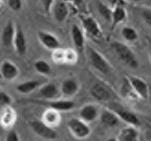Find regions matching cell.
<instances>
[{
  "label": "cell",
  "instance_id": "obj_1",
  "mask_svg": "<svg viewBox=\"0 0 151 141\" xmlns=\"http://www.w3.org/2000/svg\"><path fill=\"white\" fill-rule=\"evenodd\" d=\"M111 47L123 63H125L126 65L131 67V68H137L139 62L137 60V56L127 45L123 44L121 42H113L111 44Z\"/></svg>",
  "mask_w": 151,
  "mask_h": 141
},
{
  "label": "cell",
  "instance_id": "obj_2",
  "mask_svg": "<svg viewBox=\"0 0 151 141\" xmlns=\"http://www.w3.org/2000/svg\"><path fill=\"white\" fill-rule=\"evenodd\" d=\"M108 110L112 111L116 116H118L119 119L123 120L124 122L128 123L130 127H139L141 125V121H139V117L135 115L134 113H132L131 111L127 110L124 107L118 103H110L108 105Z\"/></svg>",
  "mask_w": 151,
  "mask_h": 141
},
{
  "label": "cell",
  "instance_id": "obj_3",
  "mask_svg": "<svg viewBox=\"0 0 151 141\" xmlns=\"http://www.w3.org/2000/svg\"><path fill=\"white\" fill-rule=\"evenodd\" d=\"M87 53H88L90 64H91L94 69H97L99 72L103 73V74H107V75L110 74L111 73L110 64L107 62V60L99 51H97L94 48L89 47Z\"/></svg>",
  "mask_w": 151,
  "mask_h": 141
},
{
  "label": "cell",
  "instance_id": "obj_4",
  "mask_svg": "<svg viewBox=\"0 0 151 141\" xmlns=\"http://www.w3.org/2000/svg\"><path fill=\"white\" fill-rule=\"evenodd\" d=\"M29 125L33 129V131L35 132L38 136H40L41 138L52 140V139H56L58 137L56 131L52 127L44 123L42 120H37V119L32 120L29 122Z\"/></svg>",
  "mask_w": 151,
  "mask_h": 141
},
{
  "label": "cell",
  "instance_id": "obj_5",
  "mask_svg": "<svg viewBox=\"0 0 151 141\" xmlns=\"http://www.w3.org/2000/svg\"><path fill=\"white\" fill-rule=\"evenodd\" d=\"M67 127L73 135L77 138H86L90 134V127L87 125L86 122L78 118H71L67 122Z\"/></svg>",
  "mask_w": 151,
  "mask_h": 141
},
{
  "label": "cell",
  "instance_id": "obj_6",
  "mask_svg": "<svg viewBox=\"0 0 151 141\" xmlns=\"http://www.w3.org/2000/svg\"><path fill=\"white\" fill-rule=\"evenodd\" d=\"M90 94L94 99L100 101L109 100L113 97V93L110 88H108L106 85L101 82H98L92 85V87L90 88Z\"/></svg>",
  "mask_w": 151,
  "mask_h": 141
},
{
  "label": "cell",
  "instance_id": "obj_7",
  "mask_svg": "<svg viewBox=\"0 0 151 141\" xmlns=\"http://www.w3.org/2000/svg\"><path fill=\"white\" fill-rule=\"evenodd\" d=\"M34 103L43 105L47 107L50 110L57 111V112H63V111H69L75 108V103L73 100H47V101H41V100H34Z\"/></svg>",
  "mask_w": 151,
  "mask_h": 141
},
{
  "label": "cell",
  "instance_id": "obj_8",
  "mask_svg": "<svg viewBox=\"0 0 151 141\" xmlns=\"http://www.w3.org/2000/svg\"><path fill=\"white\" fill-rule=\"evenodd\" d=\"M130 86H131L133 92L141 96L143 99H147L149 96V88L147 83L144 80L137 78V76H129L127 78Z\"/></svg>",
  "mask_w": 151,
  "mask_h": 141
},
{
  "label": "cell",
  "instance_id": "obj_9",
  "mask_svg": "<svg viewBox=\"0 0 151 141\" xmlns=\"http://www.w3.org/2000/svg\"><path fill=\"white\" fill-rule=\"evenodd\" d=\"M83 26L85 28V31L92 37L93 39H99L102 35V31L99 26V23L96 21V19L92 17H85L82 20Z\"/></svg>",
  "mask_w": 151,
  "mask_h": 141
},
{
  "label": "cell",
  "instance_id": "obj_10",
  "mask_svg": "<svg viewBox=\"0 0 151 141\" xmlns=\"http://www.w3.org/2000/svg\"><path fill=\"white\" fill-rule=\"evenodd\" d=\"M52 14L57 22H64L68 16V6L65 1H54L52 3Z\"/></svg>",
  "mask_w": 151,
  "mask_h": 141
},
{
  "label": "cell",
  "instance_id": "obj_11",
  "mask_svg": "<svg viewBox=\"0 0 151 141\" xmlns=\"http://www.w3.org/2000/svg\"><path fill=\"white\" fill-rule=\"evenodd\" d=\"M38 38L40 42L50 50H57L59 49L60 43L56 37L52 33H48L46 31H39L38 33Z\"/></svg>",
  "mask_w": 151,
  "mask_h": 141
},
{
  "label": "cell",
  "instance_id": "obj_12",
  "mask_svg": "<svg viewBox=\"0 0 151 141\" xmlns=\"http://www.w3.org/2000/svg\"><path fill=\"white\" fill-rule=\"evenodd\" d=\"M99 116V110L93 105L83 106L80 110V118L84 122H91L96 120Z\"/></svg>",
  "mask_w": 151,
  "mask_h": 141
},
{
  "label": "cell",
  "instance_id": "obj_13",
  "mask_svg": "<svg viewBox=\"0 0 151 141\" xmlns=\"http://www.w3.org/2000/svg\"><path fill=\"white\" fill-rule=\"evenodd\" d=\"M13 44H14L15 48H16V51L20 56L25 54L26 49H27V42H26V38L24 36L23 31L20 28H18L17 31H15V37H14V41H13Z\"/></svg>",
  "mask_w": 151,
  "mask_h": 141
},
{
  "label": "cell",
  "instance_id": "obj_14",
  "mask_svg": "<svg viewBox=\"0 0 151 141\" xmlns=\"http://www.w3.org/2000/svg\"><path fill=\"white\" fill-rule=\"evenodd\" d=\"M71 39H73V45H75L76 49L78 51L82 52L85 46V39L83 31L78 25H73L71 26Z\"/></svg>",
  "mask_w": 151,
  "mask_h": 141
},
{
  "label": "cell",
  "instance_id": "obj_15",
  "mask_svg": "<svg viewBox=\"0 0 151 141\" xmlns=\"http://www.w3.org/2000/svg\"><path fill=\"white\" fill-rule=\"evenodd\" d=\"M0 72H1V74H2V76L5 80H14L17 75H18L19 71H18V68H17L12 62L4 61L1 64Z\"/></svg>",
  "mask_w": 151,
  "mask_h": 141
},
{
  "label": "cell",
  "instance_id": "obj_16",
  "mask_svg": "<svg viewBox=\"0 0 151 141\" xmlns=\"http://www.w3.org/2000/svg\"><path fill=\"white\" fill-rule=\"evenodd\" d=\"M59 94V90L57 85L54 83H50V84H46L44 86H42L39 92V95L43 98L47 99V100H52L54 98H56Z\"/></svg>",
  "mask_w": 151,
  "mask_h": 141
},
{
  "label": "cell",
  "instance_id": "obj_17",
  "mask_svg": "<svg viewBox=\"0 0 151 141\" xmlns=\"http://www.w3.org/2000/svg\"><path fill=\"white\" fill-rule=\"evenodd\" d=\"M101 121L103 122V125L109 127H114L120 123V119L118 116L112 112V111L108 110H103L101 113Z\"/></svg>",
  "mask_w": 151,
  "mask_h": 141
},
{
  "label": "cell",
  "instance_id": "obj_18",
  "mask_svg": "<svg viewBox=\"0 0 151 141\" xmlns=\"http://www.w3.org/2000/svg\"><path fill=\"white\" fill-rule=\"evenodd\" d=\"M118 141H139V133L133 127H126L120 132Z\"/></svg>",
  "mask_w": 151,
  "mask_h": 141
},
{
  "label": "cell",
  "instance_id": "obj_19",
  "mask_svg": "<svg viewBox=\"0 0 151 141\" xmlns=\"http://www.w3.org/2000/svg\"><path fill=\"white\" fill-rule=\"evenodd\" d=\"M79 90V85L73 78L65 80L61 84V92L65 96H73Z\"/></svg>",
  "mask_w": 151,
  "mask_h": 141
},
{
  "label": "cell",
  "instance_id": "obj_20",
  "mask_svg": "<svg viewBox=\"0 0 151 141\" xmlns=\"http://www.w3.org/2000/svg\"><path fill=\"white\" fill-rule=\"evenodd\" d=\"M15 37V28L12 21H9L2 31V43L4 46H12Z\"/></svg>",
  "mask_w": 151,
  "mask_h": 141
},
{
  "label": "cell",
  "instance_id": "obj_21",
  "mask_svg": "<svg viewBox=\"0 0 151 141\" xmlns=\"http://www.w3.org/2000/svg\"><path fill=\"white\" fill-rule=\"evenodd\" d=\"M126 11L122 5H116L114 9H112V14H111V22H112V27L116 26L123 22L126 19Z\"/></svg>",
  "mask_w": 151,
  "mask_h": 141
},
{
  "label": "cell",
  "instance_id": "obj_22",
  "mask_svg": "<svg viewBox=\"0 0 151 141\" xmlns=\"http://www.w3.org/2000/svg\"><path fill=\"white\" fill-rule=\"evenodd\" d=\"M40 85L41 83L38 82V80H27V82H23L21 84H19L17 86V91L22 94L31 93L32 91L37 89Z\"/></svg>",
  "mask_w": 151,
  "mask_h": 141
},
{
  "label": "cell",
  "instance_id": "obj_23",
  "mask_svg": "<svg viewBox=\"0 0 151 141\" xmlns=\"http://www.w3.org/2000/svg\"><path fill=\"white\" fill-rule=\"evenodd\" d=\"M44 123H46L47 125H57L58 123L60 122V115H59V112H57V111L54 110H48L44 113Z\"/></svg>",
  "mask_w": 151,
  "mask_h": 141
},
{
  "label": "cell",
  "instance_id": "obj_24",
  "mask_svg": "<svg viewBox=\"0 0 151 141\" xmlns=\"http://www.w3.org/2000/svg\"><path fill=\"white\" fill-rule=\"evenodd\" d=\"M15 120V113L11 108H5L3 111L2 116H1V123L3 127H9L13 125V122Z\"/></svg>",
  "mask_w": 151,
  "mask_h": 141
},
{
  "label": "cell",
  "instance_id": "obj_25",
  "mask_svg": "<svg viewBox=\"0 0 151 141\" xmlns=\"http://www.w3.org/2000/svg\"><path fill=\"white\" fill-rule=\"evenodd\" d=\"M97 7H98L99 13L101 14V16L103 17L106 21H110L112 9H111L105 2H101V1H99V2L97 3Z\"/></svg>",
  "mask_w": 151,
  "mask_h": 141
},
{
  "label": "cell",
  "instance_id": "obj_26",
  "mask_svg": "<svg viewBox=\"0 0 151 141\" xmlns=\"http://www.w3.org/2000/svg\"><path fill=\"white\" fill-rule=\"evenodd\" d=\"M122 36L125 40L129 42H133L137 39V33L134 28L129 27V26H124L122 28Z\"/></svg>",
  "mask_w": 151,
  "mask_h": 141
},
{
  "label": "cell",
  "instance_id": "obj_27",
  "mask_svg": "<svg viewBox=\"0 0 151 141\" xmlns=\"http://www.w3.org/2000/svg\"><path fill=\"white\" fill-rule=\"evenodd\" d=\"M34 67L39 73H42V74H50L52 69H50V64L47 63L46 61H43V60H39V61H36L34 64Z\"/></svg>",
  "mask_w": 151,
  "mask_h": 141
},
{
  "label": "cell",
  "instance_id": "obj_28",
  "mask_svg": "<svg viewBox=\"0 0 151 141\" xmlns=\"http://www.w3.org/2000/svg\"><path fill=\"white\" fill-rule=\"evenodd\" d=\"M12 103V98L9 94H6L5 92L0 91V108L1 107H9Z\"/></svg>",
  "mask_w": 151,
  "mask_h": 141
},
{
  "label": "cell",
  "instance_id": "obj_29",
  "mask_svg": "<svg viewBox=\"0 0 151 141\" xmlns=\"http://www.w3.org/2000/svg\"><path fill=\"white\" fill-rule=\"evenodd\" d=\"M9 6L11 7V9L17 12L21 9L22 6V1L21 0H9Z\"/></svg>",
  "mask_w": 151,
  "mask_h": 141
},
{
  "label": "cell",
  "instance_id": "obj_30",
  "mask_svg": "<svg viewBox=\"0 0 151 141\" xmlns=\"http://www.w3.org/2000/svg\"><path fill=\"white\" fill-rule=\"evenodd\" d=\"M142 17H143V19H144V21L146 22L147 25L150 26L151 25V11L150 9H145V11H143Z\"/></svg>",
  "mask_w": 151,
  "mask_h": 141
},
{
  "label": "cell",
  "instance_id": "obj_31",
  "mask_svg": "<svg viewBox=\"0 0 151 141\" xmlns=\"http://www.w3.org/2000/svg\"><path fill=\"white\" fill-rule=\"evenodd\" d=\"M5 141H20L19 139V136L15 131H9L6 135V138H5Z\"/></svg>",
  "mask_w": 151,
  "mask_h": 141
},
{
  "label": "cell",
  "instance_id": "obj_32",
  "mask_svg": "<svg viewBox=\"0 0 151 141\" xmlns=\"http://www.w3.org/2000/svg\"><path fill=\"white\" fill-rule=\"evenodd\" d=\"M52 3H54V1H50V0H48V1H42V4L44 5L45 12H46V13L50 12V6L52 5Z\"/></svg>",
  "mask_w": 151,
  "mask_h": 141
},
{
  "label": "cell",
  "instance_id": "obj_33",
  "mask_svg": "<svg viewBox=\"0 0 151 141\" xmlns=\"http://www.w3.org/2000/svg\"><path fill=\"white\" fill-rule=\"evenodd\" d=\"M106 141H118V139H116V138H113V137H112V138H109V139H107Z\"/></svg>",
  "mask_w": 151,
  "mask_h": 141
}]
</instances>
